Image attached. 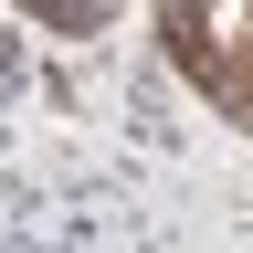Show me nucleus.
<instances>
[{
	"label": "nucleus",
	"mask_w": 253,
	"mask_h": 253,
	"mask_svg": "<svg viewBox=\"0 0 253 253\" xmlns=\"http://www.w3.org/2000/svg\"><path fill=\"white\" fill-rule=\"evenodd\" d=\"M201 32H211L221 53H232V42H253V0H201Z\"/></svg>",
	"instance_id": "1"
}]
</instances>
